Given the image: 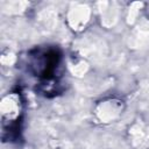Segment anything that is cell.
Instances as JSON below:
<instances>
[{
    "label": "cell",
    "instance_id": "obj_1",
    "mask_svg": "<svg viewBox=\"0 0 149 149\" xmlns=\"http://www.w3.org/2000/svg\"><path fill=\"white\" fill-rule=\"evenodd\" d=\"M62 54L56 47H37L28 52V71L40 79L37 90L45 97L59 92V77L56 74Z\"/></svg>",
    "mask_w": 149,
    "mask_h": 149
}]
</instances>
